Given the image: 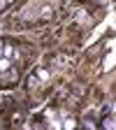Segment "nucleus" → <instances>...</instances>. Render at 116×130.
<instances>
[{
    "label": "nucleus",
    "instance_id": "1",
    "mask_svg": "<svg viewBox=\"0 0 116 130\" xmlns=\"http://www.w3.org/2000/svg\"><path fill=\"white\" fill-rule=\"evenodd\" d=\"M23 56L19 46L12 44L9 40H0V88L14 86L21 77Z\"/></svg>",
    "mask_w": 116,
    "mask_h": 130
},
{
    "label": "nucleus",
    "instance_id": "6",
    "mask_svg": "<svg viewBox=\"0 0 116 130\" xmlns=\"http://www.w3.org/2000/svg\"><path fill=\"white\" fill-rule=\"evenodd\" d=\"M12 3H14V0H0V12H5V9H7Z\"/></svg>",
    "mask_w": 116,
    "mask_h": 130
},
{
    "label": "nucleus",
    "instance_id": "4",
    "mask_svg": "<svg viewBox=\"0 0 116 130\" xmlns=\"http://www.w3.org/2000/svg\"><path fill=\"white\" fill-rule=\"evenodd\" d=\"M49 79H51V74H49V72H46L44 68H40V70H35V72L30 74V79H28V86L37 91V88H42V86L46 84Z\"/></svg>",
    "mask_w": 116,
    "mask_h": 130
},
{
    "label": "nucleus",
    "instance_id": "2",
    "mask_svg": "<svg viewBox=\"0 0 116 130\" xmlns=\"http://www.w3.org/2000/svg\"><path fill=\"white\" fill-rule=\"evenodd\" d=\"M58 5H60L58 0H30V3L21 9V19H28V21H49V19H54Z\"/></svg>",
    "mask_w": 116,
    "mask_h": 130
},
{
    "label": "nucleus",
    "instance_id": "5",
    "mask_svg": "<svg viewBox=\"0 0 116 130\" xmlns=\"http://www.w3.org/2000/svg\"><path fill=\"white\" fill-rule=\"evenodd\" d=\"M100 128H114V105H107L105 107V114H102V121H100Z\"/></svg>",
    "mask_w": 116,
    "mask_h": 130
},
{
    "label": "nucleus",
    "instance_id": "3",
    "mask_svg": "<svg viewBox=\"0 0 116 130\" xmlns=\"http://www.w3.org/2000/svg\"><path fill=\"white\" fill-rule=\"evenodd\" d=\"M44 123L54 130H72V128H79L77 119L72 116L70 111L65 109H46L44 111Z\"/></svg>",
    "mask_w": 116,
    "mask_h": 130
}]
</instances>
